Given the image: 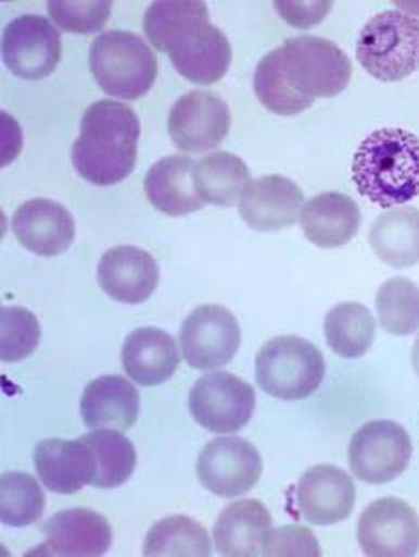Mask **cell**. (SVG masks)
Segmentation results:
<instances>
[{
    "label": "cell",
    "mask_w": 419,
    "mask_h": 557,
    "mask_svg": "<svg viewBox=\"0 0 419 557\" xmlns=\"http://www.w3.org/2000/svg\"><path fill=\"white\" fill-rule=\"evenodd\" d=\"M40 336V322L31 311L16 306L0 310V360L21 361L31 357Z\"/></svg>",
    "instance_id": "33"
},
{
    "label": "cell",
    "mask_w": 419,
    "mask_h": 557,
    "mask_svg": "<svg viewBox=\"0 0 419 557\" xmlns=\"http://www.w3.org/2000/svg\"><path fill=\"white\" fill-rule=\"evenodd\" d=\"M90 71L107 96L134 101L153 87L158 60L139 35L106 32L90 47Z\"/></svg>",
    "instance_id": "5"
},
{
    "label": "cell",
    "mask_w": 419,
    "mask_h": 557,
    "mask_svg": "<svg viewBox=\"0 0 419 557\" xmlns=\"http://www.w3.org/2000/svg\"><path fill=\"white\" fill-rule=\"evenodd\" d=\"M230 126V107L210 90L187 92L170 109V139L178 150L187 153L215 150L225 143Z\"/></svg>",
    "instance_id": "13"
},
{
    "label": "cell",
    "mask_w": 419,
    "mask_h": 557,
    "mask_svg": "<svg viewBox=\"0 0 419 557\" xmlns=\"http://www.w3.org/2000/svg\"><path fill=\"white\" fill-rule=\"evenodd\" d=\"M275 10L278 15L289 24V26L300 27V29H308V27L317 26L325 21V16L332 10V2H275Z\"/></svg>",
    "instance_id": "36"
},
{
    "label": "cell",
    "mask_w": 419,
    "mask_h": 557,
    "mask_svg": "<svg viewBox=\"0 0 419 557\" xmlns=\"http://www.w3.org/2000/svg\"><path fill=\"white\" fill-rule=\"evenodd\" d=\"M325 358L313 342L300 336H277L256 355V383L271 398L300 401L321 387Z\"/></svg>",
    "instance_id": "7"
},
{
    "label": "cell",
    "mask_w": 419,
    "mask_h": 557,
    "mask_svg": "<svg viewBox=\"0 0 419 557\" xmlns=\"http://www.w3.org/2000/svg\"><path fill=\"white\" fill-rule=\"evenodd\" d=\"M358 547L369 557H412L419 553V518L407 502L380 498L360 515Z\"/></svg>",
    "instance_id": "14"
},
{
    "label": "cell",
    "mask_w": 419,
    "mask_h": 557,
    "mask_svg": "<svg viewBox=\"0 0 419 557\" xmlns=\"http://www.w3.org/2000/svg\"><path fill=\"white\" fill-rule=\"evenodd\" d=\"M300 225L316 247H343L357 236L360 211L357 201L343 193H321L303 206Z\"/></svg>",
    "instance_id": "24"
},
{
    "label": "cell",
    "mask_w": 419,
    "mask_h": 557,
    "mask_svg": "<svg viewBox=\"0 0 419 557\" xmlns=\"http://www.w3.org/2000/svg\"><path fill=\"white\" fill-rule=\"evenodd\" d=\"M178 366V346L175 336L167 331L140 327L124 342V371L142 387H154L167 382Z\"/></svg>",
    "instance_id": "25"
},
{
    "label": "cell",
    "mask_w": 419,
    "mask_h": 557,
    "mask_svg": "<svg viewBox=\"0 0 419 557\" xmlns=\"http://www.w3.org/2000/svg\"><path fill=\"white\" fill-rule=\"evenodd\" d=\"M369 243L380 261L393 269L419 263V211L398 207L382 212L369 228Z\"/></svg>",
    "instance_id": "26"
},
{
    "label": "cell",
    "mask_w": 419,
    "mask_h": 557,
    "mask_svg": "<svg viewBox=\"0 0 419 557\" xmlns=\"http://www.w3.org/2000/svg\"><path fill=\"white\" fill-rule=\"evenodd\" d=\"M139 115L128 104L101 99L81 120V134L72 145V164L93 186H115L134 173L139 153Z\"/></svg>",
    "instance_id": "2"
},
{
    "label": "cell",
    "mask_w": 419,
    "mask_h": 557,
    "mask_svg": "<svg viewBox=\"0 0 419 557\" xmlns=\"http://www.w3.org/2000/svg\"><path fill=\"white\" fill-rule=\"evenodd\" d=\"M35 468L47 490L60 495H74L92 485L96 476L92 449L81 437L41 441L35 449Z\"/></svg>",
    "instance_id": "20"
},
{
    "label": "cell",
    "mask_w": 419,
    "mask_h": 557,
    "mask_svg": "<svg viewBox=\"0 0 419 557\" xmlns=\"http://www.w3.org/2000/svg\"><path fill=\"white\" fill-rule=\"evenodd\" d=\"M194 160L170 156L158 160L143 178V191L156 211L167 216H187L205 206L195 193Z\"/></svg>",
    "instance_id": "22"
},
{
    "label": "cell",
    "mask_w": 419,
    "mask_h": 557,
    "mask_svg": "<svg viewBox=\"0 0 419 557\" xmlns=\"http://www.w3.org/2000/svg\"><path fill=\"white\" fill-rule=\"evenodd\" d=\"M357 491L352 476L335 466H314L297 482L296 502L300 515L317 527L346 520L355 507Z\"/></svg>",
    "instance_id": "16"
},
{
    "label": "cell",
    "mask_w": 419,
    "mask_h": 557,
    "mask_svg": "<svg viewBox=\"0 0 419 557\" xmlns=\"http://www.w3.org/2000/svg\"><path fill=\"white\" fill-rule=\"evenodd\" d=\"M0 120H2V123H0V126H2V159H0V164L4 168L21 153L22 132L21 126L15 123L10 114L2 112Z\"/></svg>",
    "instance_id": "37"
},
{
    "label": "cell",
    "mask_w": 419,
    "mask_h": 557,
    "mask_svg": "<svg viewBox=\"0 0 419 557\" xmlns=\"http://www.w3.org/2000/svg\"><path fill=\"white\" fill-rule=\"evenodd\" d=\"M43 511L46 495L31 475L10 471L0 476V521L4 525H33Z\"/></svg>",
    "instance_id": "32"
},
{
    "label": "cell",
    "mask_w": 419,
    "mask_h": 557,
    "mask_svg": "<svg viewBox=\"0 0 419 557\" xmlns=\"http://www.w3.org/2000/svg\"><path fill=\"white\" fill-rule=\"evenodd\" d=\"M267 557H321L316 534L302 525H287L269 531L264 543Z\"/></svg>",
    "instance_id": "35"
},
{
    "label": "cell",
    "mask_w": 419,
    "mask_h": 557,
    "mask_svg": "<svg viewBox=\"0 0 419 557\" xmlns=\"http://www.w3.org/2000/svg\"><path fill=\"white\" fill-rule=\"evenodd\" d=\"M2 60L18 78H47L62 62V35L46 16L13 18L2 33Z\"/></svg>",
    "instance_id": "11"
},
{
    "label": "cell",
    "mask_w": 419,
    "mask_h": 557,
    "mask_svg": "<svg viewBox=\"0 0 419 557\" xmlns=\"http://www.w3.org/2000/svg\"><path fill=\"white\" fill-rule=\"evenodd\" d=\"M13 233L22 247L36 256L56 258L74 243L76 222L62 203L35 198L18 207L13 216Z\"/></svg>",
    "instance_id": "19"
},
{
    "label": "cell",
    "mask_w": 419,
    "mask_h": 557,
    "mask_svg": "<svg viewBox=\"0 0 419 557\" xmlns=\"http://www.w3.org/2000/svg\"><path fill=\"white\" fill-rule=\"evenodd\" d=\"M79 408L88 429L128 432L139 419L140 393L124 377H98L85 388Z\"/></svg>",
    "instance_id": "21"
},
{
    "label": "cell",
    "mask_w": 419,
    "mask_h": 557,
    "mask_svg": "<svg viewBox=\"0 0 419 557\" xmlns=\"http://www.w3.org/2000/svg\"><path fill=\"white\" fill-rule=\"evenodd\" d=\"M110 0H51L47 2L52 21L63 32L92 35L103 29L112 15Z\"/></svg>",
    "instance_id": "34"
},
{
    "label": "cell",
    "mask_w": 419,
    "mask_h": 557,
    "mask_svg": "<svg viewBox=\"0 0 419 557\" xmlns=\"http://www.w3.org/2000/svg\"><path fill=\"white\" fill-rule=\"evenodd\" d=\"M305 198L300 187L281 175H267L251 182L241 198L242 220L258 233H277L297 222Z\"/></svg>",
    "instance_id": "18"
},
{
    "label": "cell",
    "mask_w": 419,
    "mask_h": 557,
    "mask_svg": "<svg viewBox=\"0 0 419 557\" xmlns=\"http://www.w3.org/2000/svg\"><path fill=\"white\" fill-rule=\"evenodd\" d=\"M374 302L380 327L391 335L409 336L419 330V286L409 278L385 281Z\"/></svg>",
    "instance_id": "31"
},
{
    "label": "cell",
    "mask_w": 419,
    "mask_h": 557,
    "mask_svg": "<svg viewBox=\"0 0 419 557\" xmlns=\"http://www.w3.org/2000/svg\"><path fill=\"white\" fill-rule=\"evenodd\" d=\"M267 62L292 98L310 109L317 98H333L348 88L352 62L346 52L327 38H289L267 52Z\"/></svg>",
    "instance_id": "4"
},
{
    "label": "cell",
    "mask_w": 419,
    "mask_h": 557,
    "mask_svg": "<svg viewBox=\"0 0 419 557\" xmlns=\"http://www.w3.org/2000/svg\"><path fill=\"white\" fill-rule=\"evenodd\" d=\"M143 33L183 78L198 85H214L230 69V41L210 24L208 8L200 0L153 2L143 15Z\"/></svg>",
    "instance_id": "1"
},
{
    "label": "cell",
    "mask_w": 419,
    "mask_h": 557,
    "mask_svg": "<svg viewBox=\"0 0 419 557\" xmlns=\"http://www.w3.org/2000/svg\"><path fill=\"white\" fill-rule=\"evenodd\" d=\"M255 391L226 371L210 372L190 388L189 408L195 423L214 434H236L255 412Z\"/></svg>",
    "instance_id": "8"
},
{
    "label": "cell",
    "mask_w": 419,
    "mask_h": 557,
    "mask_svg": "<svg viewBox=\"0 0 419 557\" xmlns=\"http://www.w3.org/2000/svg\"><path fill=\"white\" fill-rule=\"evenodd\" d=\"M241 325L225 306H200L185 319L179 344L185 360L198 371H214L236 358L241 347Z\"/></svg>",
    "instance_id": "10"
},
{
    "label": "cell",
    "mask_w": 419,
    "mask_h": 557,
    "mask_svg": "<svg viewBox=\"0 0 419 557\" xmlns=\"http://www.w3.org/2000/svg\"><path fill=\"white\" fill-rule=\"evenodd\" d=\"M357 191L379 207L404 206L419 197V139L404 128L374 129L353 156Z\"/></svg>",
    "instance_id": "3"
},
{
    "label": "cell",
    "mask_w": 419,
    "mask_h": 557,
    "mask_svg": "<svg viewBox=\"0 0 419 557\" xmlns=\"http://www.w3.org/2000/svg\"><path fill=\"white\" fill-rule=\"evenodd\" d=\"M357 60L379 82L409 78L419 69V18L404 11H382L364 26Z\"/></svg>",
    "instance_id": "6"
},
{
    "label": "cell",
    "mask_w": 419,
    "mask_h": 557,
    "mask_svg": "<svg viewBox=\"0 0 419 557\" xmlns=\"http://www.w3.org/2000/svg\"><path fill=\"white\" fill-rule=\"evenodd\" d=\"M412 457V443L404 426L393 421H369L353 434L348 459L353 475L366 484L398 479Z\"/></svg>",
    "instance_id": "9"
},
{
    "label": "cell",
    "mask_w": 419,
    "mask_h": 557,
    "mask_svg": "<svg viewBox=\"0 0 419 557\" xmlns=\"http://www.w3.org/2000/svg\"><path fill=\"white\" fill-rule=\"evenodd\" d=\"M145 557H208L212 542L200 521L189 517H170L158 521L143 542Z\"/></svg>",
    "instance_id": "30"
},
{
    "label": "cell",
    "mask_w": 419,
    "mask_h": 557,
    "mask_svg": "<svg viewBox=\"0 0 419 557\" xmlns=\"http://www.w3.org/2000/svg\"><path fill=\"white\" fill-rule=\"evenodd\" d=\"M262 457L241 437H217L198 457V479L206 490L223 498L250 493L262 476Z\"/></svg>",
    "instance_id": "12"
},
{
    "label": "cell",
    "mask_w": 419,
    "mask_h": 557,
    "mask_svg": "<svg viewBox=\"0 0 419 557\" xmlns=\"http://www.w3.org/2000/svg\"><path fill=\"white\" fill-rule=\"evenodd\" d=\"M82 441L92 449L96 460V476L93 487L99 490H115L126 484L134 475L137 466V451L123 432L112 429L96 430L82 435Z\"/></svg>",
    "instance_id": "29"
},
{
    "label": "cell",
    "mask_w": 419,
    "mask_h": 557,
    "mask_svg": "<svg viewBox=\"0 0 419 557\" xmlns=\"http://www.w3.org/2000/svg\"><path fill=\"white\" fill-rule=\"evenodd\" d=\"M43 537L33 556L98 557L112 547L113 532L103 515L79 507L54 515L43 525Z\"/></svg>",
    "instance_id": "15"
},
{
    "label": "cell",
    "mask_w": 419,
    "mask_h": 557,
    "mask_svg": "<svg viewBox=\"0 0 419 557\" xmlns=\"http://www.w3.org/2000/svg\"><path fill=\"white\" fill-rule=\"evenodd\" d=\"M272 518L262 502H236L225 507L214 527L215 548L220 556L255 557L264 554Z\"/></svg>",
    "instance_id": "23"
},
{
    "label": "cell",
    "mask_w": 419,
    "mask_h": 557,
    "mask_svg": "<svg viewBox=\"0 0 419 557\" xmlns=\"http://www.w3.org/2000/svg\"><path fill=\"white\" fill-rule=\"evenodd\" d=\"M99 286L123 305H142L158 286L160 269L148 250L131 245L103 253L98 269Z\"/></svg>",
    "instance_id": "17"
},
{
    "label": "cell",
    "mask_w": 419,
    "mask_h": 557,
    "mask_svg": "<svg viewBox=\"0 0 419 557\" xmlns=\"http://www.w3.org/2000/svg\"><path fill=\"white\" fill-rule=\"evenodd\" d=\"M412 367L419 376V336L416 338L415 347H412Z\"/></svg>",
    "instance_id": "38"
},
{
    "label": "cell",
    "mask_w": 419,
    "mask_h": 557,
    "mask_svg": "<svg viewBox=\"0 0 419 557\" xmlns=\"http://www.w3.org/2000/svg\"><path fill=\"white\" fill-rule=\"evenodd\" d=\"M377 322L360 302H341L328 311L325 338L330 349L343 358H360L373 346Z\"/></svg>",
    "instance_id": "28"
},
{
    "label": "cell",
    "mask_w": 419,
    "mask_h": 557,
    "mask_svg": "<svg viewBox=\"0 0 419 557\" xmlns=\"http://www.w3.org/2000/svg\"><path fill=\"white\" fill-rule=\"evenodd\" d=\"M194 184L205 203L233 207L251 184L250 168L241 157L217 151L195 162Z\"/></svg>",
    "instance_id": "27"
}]
</instances>
